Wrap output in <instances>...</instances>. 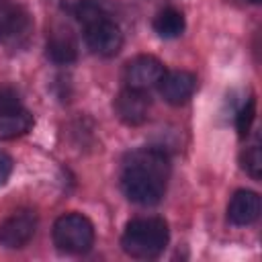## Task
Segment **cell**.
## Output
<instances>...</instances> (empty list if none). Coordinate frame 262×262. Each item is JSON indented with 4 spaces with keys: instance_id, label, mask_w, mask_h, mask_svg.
<instances>
[{
    "instance_id": "13",
    "label": "cell",
    "mask_w": 262,
    "mask_h": 262,
    "mask_svg": "<svg viewBox=\"0 0 262 262\" xmlns=\"http://www.w3.org/2000/svg\"><path fill=\"white\" fill-rule=\"evenodd\" d=\"M184 14L176 8H164L154 18V31L164 39H176L184 33Z\"/></svg>"
},
{
    "instance_id": "9",
    "label": "cell",
    "mask_w": 262,
    "mask_h": 262,
    "mask_svg": "<svg viewBox=\"0 0 262 262\" xmlns=\"http://www.w3.org/2000/svg\"><path fill=\"white\" fill-rule=\"evenodd\" d=\"M115 115L125 123V125H141L147 121L149 115V96L143 90H133V88H125L117 94L115 102H113Z\"/></svg>"
},
{
    "instance_id": "8",
    "label": "cell",
    "mask_w": 262,
    "mask_h": 262,
    "mask_svg": "<svg viewBox=\"0 0 262 262\" xmlns=\"http://www.w3.org/2000/svg\"><path fill=\"white\" fill-rule=\"evenodd\" d=\"M37 231V215L31 209H20L0 223V246L8 250L25 248Z\"/></svg>"
},
{
    "instance_id": "10",
    "label": "cell",
    "mask_w": 262,
    "mask_h": 262,
    "mask_svg": "<svg viewBox=\"0 0 262 262\" xmlns=\"http://www.w3.org/2000/svg\"><path fill=\"white\" fill-rule=\"evenodd\" d=\"M158 90L162 98L168 104L180 106L184 104L196 90V76L186 72V70H176V72H166L164 78L158 84Z\"/></svg>"
},
{
    "instance_id": "4",
    "label": "cell",
    "mask_w": 262,
    "mask_h": 262,
    "mask_svg": "<svg viewBox=\"0 0 262 262\" xmlns=\"http://www.w3.org/2000/svg\"><path fill=\"white\" fill-rule=\"evenodd\" d=\"M53 244L63 254H86L94 244V225L82 213H66L53 223Z\"/></svg>"
},
{
    "instance_id": "15",
    "label": "cell",
    "mask_w": 262,
    "mask_h": 262,
    "mask_svg": "<svg viewBox=\"0 0 262 262\" xmlns=\"http://www.w3.org/2000/svg\"><path fill=\"white\" fill-rule=\"evenodd\" d=\"M254 115H256V102H254V98H250L242 106V111L237 113V133H239V137H246L248 135L250 125L254 121Z\"/></svg>"
},
{
    "instance_id": "3",
    "label": "cell",
    "mask_w": 262,
    "mask_h": 262,
    "mask_svg": "<svg viewBox=\"0 0 262 262\" xmlns=\"http://www.w3.org/2000/svg\"><path fill=\"white\" fill-rule=\"evenodd\" d=\"M170 239L168 223L160 217H139L131 219L125 225L121 235V246L127 256L137 260H151L158 258Z\"/></svg>"
},
{
    "instance_id": "16",
    "label": "cell",
    "mask_w": 262,
    "mask_h": 262,
    "mask_svg": "<svg viewBox=\"0 0 262 262\" xmlns=\"http://www.w3.org/2000/svg\"><path fill=\"white\" fill-rule=\"evenodd\" d=\"M12 166H14L12 158H10L6 151L0 149V186H4V184L8 182V178H10V174H12Z\"/></svg>"
},
{
    "instance_id": "6",
    "label": "cell",
    "mask_w": 262,
    "mask_h": 262,
    "mask_svg": "<svg viewBox=\"0 0 262 262\" xmlns=\"http://www.w3.org/2000/svg\"><path fill=\"white\" fill-rule=\"evenodd\" d=\"M35 119L12 88H0V139H16L31 131Z\"/></svg>"
},
{
    "instance_id": "2",
    "label": "cell",
    "mask_w": 262,
    "mask_h": 262,
    "mask_svg": "<svg viewBox=\"0 0 262 262\" xmlns=\"http://www.w3.org/2000/svg\"><path fill=\"white\" fill-rule=\"evenodd\" d=\"M76 16L84 25V39L92 53L113 57L123 47L121 27L111 18L98 0H84L76 6Z\"/></svg>"
},
{
    "instance_id": "14",
    "label": "cell",
    "mask_w": 262,
    "mask_h": 262,
    "mask_svg": "<svg viewBox=\"0 0 262 262\" xmlns=\"http://www.w3.org/2000/svg\"><path fill=\"white\" fill-rule=\"evenodd\" d=\"M242 168L252 176V178H260L262 172V156H260V147L252 145L242 154Z\"/></svg>"
},
{
    "instance_id": "7",
    "label": "cell",
    "mask_w": 262,
    "mask_h": 262,
    "mask_svg": "<svg viewBox=\"0 0 262 262\" xmlns=\"http://www.w3.org/2000/svg\"><path fill=\"white\" fill-rule=\"evenodd\" d=\"M164 74H166V68L158 57H154V55H137V57L127 61V66L123 70V80H125L127 88L147 92L149 88L160 84Z\"/></svg>"
},
{
    "instance_id": "17",
    "label": "cell",
    "mask_w": 262,
    "mask_h": 262,
    "mask_svg": "<svg viewBox=\"0 0 262 262\" xmlns=\"http://www.w3.org/2000/svg\"><path fill=\"white\" fill-rule=\"evenodd\" d=\"M248 2H252V4H260V0H248Z\"/></svg>"
},
{
    "instance_id": "12",
    "label": "cell",
    "mask_w": 262,
    "mask_h": 262,
    "mask_svg": "<svg viewBox=\"0 0 262 262\" xmlns=\"http://www.w3.org/2000/svg\"><path fill=\"white\" fill-rule=\"evenodd\" d=\"M47 57L55 63H72L78 57V45L70 31H53L47 37Z\"/></svg>"
},
{
    "instance_id": "1",
    "label": "cell",
    "mask_w": 262,
    "mask_h": 262,
    "mask_svg": "<svg viewBox=\"0 0 262 262\" xmlns=\"http://www.w3.org/2000/svg\"><path fill=\"white\" fill-rule=\"evenodd\" d=\"M168 176V156L156 147H141L127 156L121 172V188L131 203L151 207L162 201Z\"/></svg>"
},
{
    "instance_id": "5",
    "label": "cell",
    "mask_w": 262,
    "mask_h": 262,
    "mask_svg": "<svg viewBox=\"0 0 262 262\" xmlns=\"http://www.w3.org/2000/svg\"><path fill=\"white\" fill-rule=\"evenodd\" d=\"M33 35V18L31 14L10 2L0 4V43L6 49H23L31 41Z\"/></svg>"
},
{
    "instance_id": "11",
    "label": "cell",
    "mask_w": 262,
    "mask_h": 262,
    "mask_svg": "<svg viewBox=\"0 0 262 262\" xmlns=\"http://www.w3.org/2000/svg\"><path fill=\"white\" fill-rule=\"evenodd\" d=\"M260 217V196L254 190H237L227 205V219L233 225H250Z\"/></svg>"
}]
</instances>
